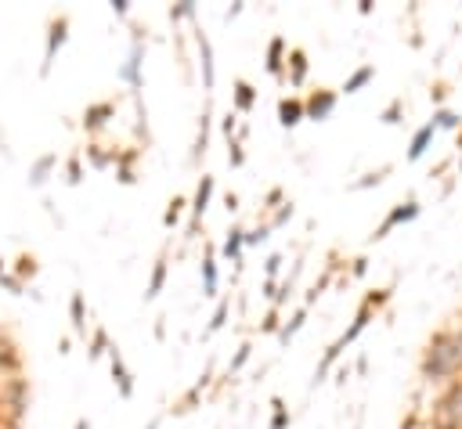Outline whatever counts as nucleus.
<instances>
[{"instance_id": "f257e3e1", "label": "nucleus", "mask_w": 462, "mask_h": 429, "mask_svg": "<svg viewBox=\"0 0 462 429\" xmlns=\"http://www.w3.org/2000/svg\"><path fill=\"white\" fill-rule=\"evenodd\" d=\"M419 375L426 382H459L462 375V361H459V347H455V336L452 329H440L437 336H430L423 361H419Z\"/></svg>"}, {"instance_id": "f03ea898", "label": "nucleus", "mask_w": 462, "mask_h": 429, "mask_svg": "<svg viewBox=\"0 0 462 429\" xmlns=\"http://www.w3.org/2000/svg\"><path fill=\"white\" fill-rule=\"evenodd\" d=\"M66 40H69V15H58V18H51V26H47V47H44V66H40V76H51L54 58H58L61 47H66Z\"/></svg>"}, {"instance_id": "7ed1b4c3", "label": "nucleus", "mask_w": 462, "mask_h": 429, "mask_svg": "<svg viewBox=\"0 0 462 429\" xmlns=\"http://www.w3.org/2000/svg\"><path fill=\"white\" fill-rule=\"evenodd\" d=\"M214 188L217 181L202 174L199 184H195V199H192V224H188V239H199V227H202V217H206V209H209V199H214Z\"/></svg>"}, {"instance_id": "20e7f679", "label": "nucleus", "mask_w": 462, "mask_h": 429, "mask_svg": "<svg viewBox=\"0 0 462 429\" xmlns=\"http://www.w3.org/2000/svg\"><path fill=\"white\" fill-rule=\"evenodd\" d=\"M415 217H419V202H415V199H408V202H401V206H394L387 217H383V224L368 234V242H383L394 227H401V224H408V220H415Z\"/></svg>"}, {"instance_id": "39448f33", "label": "nucleus", "mask_w": 462, "mask_h": 429, "mask_svg": "<svg viewBox=\"0 0 462 429\" xmlns=\"http://www.w3.org/2000/svg\"><path fill=\"white\" fill-rule=\"evenodd\" d=\"M336 105H340V94L318 87V91H311V94L304 98V112H307V119L322 123V119H329V116L336 112Z\"/></svg>"}, {"instance_id": "423d86ee", "label": "nucleus", "mask_w": 462, "mask_h": 429, "mask_svg": "<svg viewBox=\"0 0 462 429\" xmlns=\"http://www.w3.org/2000/svg\"><path fill=\"white\" fill-rule=\"evenodd\" d=\"M109 368H112V382H116L119 397L131 400L134 397V375H131V368H127V361H123V354H119L116 343H112V350H109Z\"/></svg>"}, {"instance_id": "0eeeda50", "label": "nucleus", "mask_w": 462, "mask_h": 429, "mask_svg": "<svg viewBox=\"0 0 462 429\" xmlns=\"http://www.w3.org/2000/svg\"><path fill=\"white\" fill-rule=\"evenodd\" d=\"M112 116H116V101H94V105H87V112H83V130L101 134Z\"/></svg>"}, {"instance_id": "6e6552de", "label": "nucleus", "mask_w": 462, "mask_h": 429, "mask_svg": "<svg viewBox=\"0 0 462 429\" xmlns=\"http://www.w3.org/2000/svg\"><path fill=\"white\" fill-rule=\"evenodd\" d=\"M195 47H199V66H202V87L214 91L217 83V69H214V44H209V36L199 29L195 33Z\"/></svg>"}, {"instance_id": "1a4fd4ad", "label": "nucleus", "mask_w": 462, "mask_h": 429, "mask_svg": "<svg viewBox=\"0 0 462 429\" xmlns=\"http://www.w3.org/2000/svg\"><path fill=\"white\" fill-rule=\"evenodd\" d=\"M285 58H289V44H285V36H271V44H267V73L275 76V80H285Z\"/></svg>"}, {"instance_id": "9d476101", "label": "nucleus", "mask_w": 462, "mask_h": 429, "mask_svg": "<svg viewBox=\"0 0 462 429\" xmlns=\"http://www.w3.org/2000/svg\"><path fill=\"white\" fill-rule=\"evenodd\" d=\"M285 83H289V87H304V83H307V51H304V47H289V58H285Z\"/></svg>"}, {"instance_id": "9b49d317", "label": "nucleus", "mask_w": 462, "mask_h": 429, "mask_svg": "<svg viewBox=\"0 0 462 429\" xmlns=\"http://www.w3.org/2000/svg\"><path fill=\"white\" fill-rule=\"evenodd\" d=\"M231 105H235V116H249L253 112V105H257V87L253 83H246V80H235V91H231Z\"/></svg>"}, {"instance_id": "f8f14e48", "label": "nucleus", "mask_w": 462, "mask_h": 429, "mask_svg": "<svg viewBox=\"0 0 462 429\" xmlns=\"http://www.w3.org/2000/svg\"><path fill=\"white\" fill-rule=\"evenodd\" d=\"M433 134H437V126H433V119L430 123H423L419 130L412 134V144H408V163H419L426 152H430V144H433Z\"/></svg>"}, {"instance_id": "ddd939ff", "label": "nucleus", "mask_w": 462, "mask_h": 429, "mask_svg": "<svg viewBox=\"0 0 462 429\" xmlns=\"http://www.w3.org/2000/svg\"><path fill=\"white\" fill-rule=\"evenodd\" d=\"M304 119H307V112H304V98H282V101H278V123L285 126V130L300 126Z\"/></svg>"}, {"instance_id": "4468645a", "label": "nucleus", "mask_w": 462, "mask_h": 429, "mask_svg": "<svg viewBox=\"0 0 462 429\" xmlns=\"http://www.w3.org/2000/svg\"><path fill=\"white\" fill-rule=\"evenodd\" d=\"M242 249H246V231L242 227H231L228 239H224V246H221V253H224V260L235 264V274L242 271Z\"/></svg>"}, {"instance_id": "2eb2a0df", "label": "nucleus", "mask_w": 462, "mask_h": 429, "mask_svg": "<svg viewBox=\"0 0 462 429\" xmlns=\"http://www.w3.org/2000/svg\"><path fill=\"white\" fill-rule=\"evenodd\" d=\"M209 126H214V116H209V109L199 112V126H195V141H192V163H199L206 156L209 148Z\"/></svg>"}, {"instance_id": "dca6fc26", "label": "nucleus", "mask_w": 462, "mask_h": 429, "mask_svg": "<svg viewBox=\"0 0 462 429\" xmlns=\"http://www.w3.org/2000/svg\"><path fill=\"white\" fill-rule=\"evenodd\" d=\"M166 274H170V260H166V253L152 264V274H149V285H144V299H156L166 285Z\"/></svg>"}, {"instance_id": "f3484780", "label": "nucleus", "mask_w": 462, "mask_h": 429, "mask_svg": "<svg viewBox=\"0 0 462 429\" xmlns=\"http://www.w3.org/2000/svg\"><path fill=\"white\" fill-rule=\"evenodd\" d=\"M202 296H217V249L206 246L202 256Z\"/></svg>"}, {"instance_id": "a211bd4d", "label": "nucleus", "mask_w": 462, "mask_h": 429, "mask_svg": "<svg viewBox=\"0 0 462 429\" xmlns=\"http://www.w3.org/2000/svg\"><path fill=\"white\" fill-rule=\"evenodd\" d=\"M69 317H73V332L76 336H87V299H83L80 289L69 296Z\"/></svg>"}, {"instance_id": "6ab92c4d", "label": "nucleus", "mask_w": 462, "mask_h": 429, "mask_svg": "<svg viewBox=\"0 0 462 429\" xmlns=\"http://www.w3.org/2000/svg\"><path fill=\"white\" fill-rule=\"evenodd\" d=\"M375 80V66H358L347 80H343V87H340V94H358V91H365L368 83Z\"/></svg>"}, {"instance_id": "aec40b11", "label": "nucleus", "mask_w": 462, "mask_h": 429, "mask_svg": "<svg viewBox=\"0 0 462 429\" xmlns=\"http://www.w3.org/2000/svg\"><path fill=\"white\" fill-rule=\"evenodd\" d=\"M206 386H209V372H206V375H199V382H195V386H192V390H188V393H184V397H181V400L174 404V412H177V415H184V412H192V407H195V404L202 400V393H206Z\"/></svg>"}, {"instance_id": "412c9836", "label": "nucleus", "mask_w": 462, "mask_h": 429, "mask_svg": "<svg viewBox=\"0 0 462 429\" xmlns=\"http://www.w3.org/2000/svg\"><path fill=\"white\" fill-rule=\"evenodd\" d=\"M109 350H112L109 332H105V329H94V332H91V339H87V361H101V357H109Z\"/></svg>"}, {"instance_id": "4be33fe9", "label": "nucleus", "mask_w": 462, "mask_h": 429, "mask_svg": "<svg viewBox=\"0 0 462 429\" xmlns=\"http://www.w3.org/2000/svg\"><path fill=\"white\" fill-rule=\"evenodd\" d=\"M394 174V166H380V170H368L365 177H358V181H350V191H368V188H380L387 177Z\"/></svg>"}, {"instance_id": "5701e85b", "label": "nucleus", "mask_w": 462, "mask_h": 429, "mask_svg": "<svg viewBox=\"0 0 462 429\" xmlns=\"http://www.w3.org/2000/svg\"><path fill=\"white\" fill-rule=\"evenodd\" d=\"M58 166V156L54 152H47V156H40L36 163H33V170H29V184L33 188H40V184H44L47 181V174H51V170Z\"/></svg>"}, {"instance_id": "b1692460", "label": "nucleus", "mask_w": 462, "mask_h": 429, "mask_svg": "<svg viewBox=\"0 0 462 429\" xmlns=\"http://www.w3.org/2000/svg\"><path fill=\"white\" fill-rule=\"evenodd\" d=\"M134 163H137V152H116V177H119V184H134L137 181Z\"/></svg>"}, {"instance_id": "393cba45", "label": "nucleus", "mask_w": 462, "mask_h": 429, "mask_svg": "<svg viewBox=\"0 0 462 429\" xmlns=\"http://www.w3.org/2000/svg\"><path fill=\"white\" fill-rule=\"evenodd\" d=\"M87 159H91V166L94 170H109V166H116V148L112 152H105V144H87Z\"/></svg>"}, {"instance_id": "a878e982", "label": "nucleus", "mask_w": 462, "mask_h": 429, "mask_svg": "<svg viewBox=\"0 0 462 429\" xmlns=\"http://www.w3.org/2000/svg\"><path fill=\"white\" fill-rule=\"evenodd\" d=\"M304 321H307V307L292 310V317H289V321H282V329H278V343H289L292 336H297V332L304 329Z\"/></svg>"}, {"instance_id": "bb28decb", "label": "nucleus", "mask_w": 462, "mask_h": 429, "mask_svg": "<svg viewBox=\"0 0 462 429\" xmlns=\"http://www.w3.org/2000/svg\"><path fill=\"white\" fill-rule=\"evenodd\" d=\"M228 314H231V299L224 296V299H217V310H214V317H209V325H206V332H202V336L221 332V329L228 325Z\"/></svg>"}, {"instance_id": "cd10ccee", "label": "nucleus", "mask_w": 462, "mask_h": 429, "mask_svg": "<svg viewBox=\"0 0 462 429\" xmlns=\"http://www.w3.org/2000/svg\"><path fill=\"white\" fill-rule=\"evenodd\" d=\"M340 354H343V347H340V343H332V347L325 350V357L318 361V368H314V386H318V382L329 375V368H332L336 361H340Z\"/></svg>"}, {"instance_id": "c85d7f7f", "label": "nucleus", "mask_w": 462, "mask_h": 429, "mask_svg": "<svg viewBox=\"0 0 462 429\" xmlns=\"http://www.w3.org/2000/svg\"><path fill=\"white\" fill-rule=\"evenodd\" d=\"M184 206H188V202H184L181 195H174L170 202H166V213H163V227H166V231H174V227L181 224V213H184Z\"/></svg>"}, {"instance_id": "c756f323", "label": "nucleus", "mask_w": 462, "mask_h": 429, "mask_svg": "<svg viewBox=\"0 0 462 429\" xmlns=\"http://www.w3.org/2000/svg\"><path fill=\"white\" fill-rule=\"evenodd\" d=\"M267 429H289V407H285L282 397L271 400V426Z\"/></svg>"}, {"instance_id": "7c9ffc66", "label": "nucleus", "mask_w": 462, "mask_h": 429, "mask_svg": "<svg viewBox=\"0 0 462 429\" xmlns=\"http://www.w3.org/2000/svg\"><path fill=\"white\" fill-rule=\"evenodd\" d=\"M249 357H253V347H249V343H242V347L235 350V357H231V364H228V379H231V375H239L246 364H249Z\"/></svg>"}, {"instance_id": "2f4dec72", "label": "nucleus", "mask_w": 462, "mask_h": 429, "mask_svg": "<svg viewBox=\"0 0 462 429\" xmlns=\"http://www.w3.org/2000/svg\"><path fill=\"white\" fill-rule=\"evenodd\" d=\"M33 274H36V256L22 253V256H18V260H15V278H18V282H22V285H26V278H33Z\"/></svg>"}, {"instance_id": "473e14b6", "label": "nucleus", "mask_w": 462, "mask_h": 429, "mask_svg": "<svg viewBox=\"0 0 462 429\" xmlns=\"http://www.w3.org/2000/svg\"><path fill=\"white\" fill-rule=\"evenodd\" d=\"M401 116H405V98H394L387 109L380 112V119H383L387 126H397V123H401Z\"/></svg>"}, {"instance_id": "72a5a7b5", "label": "nucleus", "mask_w": 462, "mask_h": 429, "mask_svg": "<svg viewBox=\"0 0 462 429\" xmlns=\"http://www.w3.org/2000/svg\"><path fill=\"white\" fill-rule=\"evenodd\" d=\"M433 126H437V130H459L462 119H459L452 109H437V112H433Z\"/></svg>"}, {"instance_id": "f704fd0d", "label": "nucleus", "mask_w": 462, "mask_h": 429, "mask_svg": "<svg viewBox=\"0 0 462 429\" xmlns=\"http://www.w3.org/2000/svg\"><path fill=\"white\" fill-rule=\"evenodd\" d=\"M292 213H297V206H292V199H285V202L278 206V213H275V217H271V220H267V227H271V231H278V227H285V224L292 220Z\"/></svg>"}, {"instance_id": "c9c22d12", "label": "nucleus", "mask_w": 462, "mask_h": 429, "mask_svg": "<svg viewBox=\"0 0 462 429\" xmlns=\"http://www.w3.org/2000/svg\"><path fill=\"white\" fill-rule=\"evenodd\" d=\"M282 253H271L267 264H264V282H278V271H282Z\"/></svg>"}, {"instance_id": "e433bc0d", "label": "nucleus", "mask_w": 462, "mask_h": 429, "mask_svg": "<svg viewBox=\"0 0 462 429\" xmlns=\"http://www.w3.org/2000/svg\"><path fill=\"white\" fill-rule=\"evenodd\" d=\"M66 181H69V184H80V181H83V166H80V156H69V159H66Z\"/></svg>"}, {"instance_id": "4c0bfd02", "label": "nucleus", "mask_w": 462, "mask_h": 429, "mask_svg": "<svg viewBox=\"0 0 462 429\" xmlns=\"http://www.w3.org/2000/svg\"><path fill=\"white\" fill-rule=\"evenodd\" d=\"M184 18H195V4H188V0H184V4H174V8H170V22H174V26L184 22Z\"/></svg>"}, {"instance_id": "58836bf2", "label": "nucleus", "mask_w": 462, "mask_h": 429, "mask_svg": "<svg viewBox=\"0 0 462 429\" xmlns=\"http://www.w3.org/2000/svg\"><path fill=\"white\" fill-rule=\"evenodd\" d=\"M278 329H282V310L271 307V310H267V317L260 321V332H278Z\"/></svg>"}, {"instance_id": "ea45409f", "label": "nucleus", "mask_w": 462, "mask_h": 429, "mask_svg": "<svg viewBox=\"0 0 462 429\" xmlns=\"http://www.w3.org/2000/svg\"><path fill=\"white\" fill-rule=\"evenodd\" d=\"M228 163L235 166V170H239V166L246 163V148H242L239 141H228Z\"/></svg>"}, {"instance_id": "a19ab883", "label": "nucleus", "mask_w": 462, "mask_h": 429, "mask_svg": "<svg viewBox=\"0 0 462 429\" xmlns=\"http://www.w3.org/2000/svg\"><path fill=\"white\" fill-rule=\"evenodd\" d=\"M267 239H271V227H267V224L246 231V246H260V242H267Z\"/></svg>"}, {"instance_id": "79ce46f5", "label": "nucleus", "mask_w": 462, "mask_h": 429, "mask_svg": "<svg viewBox=\"0 0 462 429\" xmlns=\"http://www.w3.org/2000/svg\"><path fill=\"white\" fill-rule=\"evenodd\" d=\"M0 285H4V289H11V296H22V292H26V285L18 282L15 274H4V278H0Z\"/></svg>"}, {"instance_id": "37998d69", "label": "nucleus", "mask_w": 462, "mask_h": 429, "mask_svg": "<svg viewBox=\"0 0 462 429\" xmlns=\"http://www.w3.org/2000/svg\"><path fill=\"white\" fill-rule=\"evenodd\" d=\"M285 202V195H282V188H271L267 195H264V209H275V206H282Z\"/></svg>"}, {"instance_id": "c03bdc74", "label": "nucleus", "mask_w": 462, "mask_h": 429, "mask_svg": "<svg viewBox=\"0 0 462 429\" xmlns=\"http://www.w3.org/2000/svg\"><path fill=\"white\" fill-rule=\"evenodd\" d=\"M365 271H368V260L365 256H354L350 260V278H365Z\"/></svg>"}, {"instance_id": "a18cd8bd", "label": "nucleus", "mask_w": 462, "mask_h": 429, "mask_svg": "<svg viewBox=\"0 0 462 429\" xmlns=\"http://www.w3.org/2000/svg\"><path fill=\"white\" fill-rule=\"evenodd\" d=\"M224 134H228V141L239 134V116H235V112H228V119H224Z\"/></svg>"}, {"instance_id": "49530a36", "label": "nucleus", "mask_w": 462, "mask_h": 429, "mask_svg": "<svg viewBox=\"0 0 462 429\" xmlns=\"http://www.w3.org/2000/svg\"><path fill=\"white\" fill-rule=\"evenodd\" d=\"M112 15L116 18H127L131 15V4H127V0H112Z\"/></svg>"}, {"instance_id": "de8ad7c7", "label": "nucleus", "mask_w": 462, "mask_h": 429, "mask_svg": "<svg viewBox=\"0 0 462 429\" xmlns=\"http://www.w3.org/2000/svg\"><path fill=\"white\" fill-rule=\"evenodd\" d=\"M224 209H228V213L239 209V195H235V191H228V195H224Z\"/></svg>"}, {"instance_id": "09e8293b", "label": "nucleus", "mask_w": 462, "mask_h": 429, "mask_svg": "<svg viewBox=\"0 0 462 429\" xmlns=\"http://www.w3.org/2000/svg\"><path fill=\"white\" fill-rule=\"evenodd\" d=\"M445 94H448V87H445V83H437V87L430 91V98H433V105H440V101H445Z\"/></svg>"}, {"instance_id": "8fccbe9b", "label": "nucleus", "mask_w": 462, "mask_h": 429, "mask_svg": "<svg viewBox=\"0 0 462 429\" xmlns=\"http://www.w3.org/2000/svg\"><path fill=\"white\" fill-rule=\"evenodd\" d=\"M242 11H246L242 4H235V8H228V11H224V22H235V18H239Z\"/></svg>"}, {"instance_id": "3c124183", "label": "nucleus", "mask_w": 462, "mask_h": 429, "mask_svg": "<svg viewBox=\"0 0 462 429\" xmlns=\"http://www.w3.org/2000/svg\"><path fill=\"white\" fill-rule=\"evenodd\" d=\"M163 336H166V317L156 321V339H163Z\"/></svg>"}, {"instance_id": "603ef678", "label": "nucleus", "mask_w": 462, "mask_h": 429, "mask_svg": "<svg viewBox=\"0 0 462 429\" xmlns=\"http://www.w3.org/2000/svg\"><path fill=\"white\" fill-rule=\"evenodd\" d=\"M73 429H91V419H76V426Z\"/></svg>"}, {"instance_id": "864d4df0", "label": "nucleus", "mask_w": 462, "mask_h": 429, "mask_svg": "<svg viewBox=\"0 0 462 429\" xmlns=\"http://www.w3.org/2000/svg\"><path fill=\"white\" fill-rule=\"evenodd\" d=\"M159 426H163V415H156V419H152L149 426H144V429H159Z\"/></svg>"}, {"instance_id": "5fc2aeb1", "label": "nucleus", "mask_w": 462, "mask_h": 429, "mask_svg": "<svg viewBox=\"0 0 462 429\" xmlns=\"http://www.w3.org/2000/svg\"><path fill=\"white\" fill-rule=\"evenodd\" d=\"M459 177H462V159H459Z\"/></svg>"}, {"instance_id": "6e6d98bb", "label": "nucleus", "mask_w": 462, "mask_h": 429, "mask_svg": "<svg viewBox=\"0 0 462 429\" xmlns=\"http://www.w3.org/2000/svg\"><path fill=\"white\" fill-rule=\"evenodd\" d=\"M459 148H462V130H459Z\"/></svg>"}]
</instances>
